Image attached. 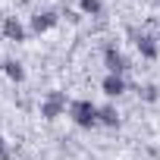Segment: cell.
Segmentation results:
<instances>
[{"mask_svg": "<svg viewBox=\"0 0 160 160\" xmlns=\"http://www.w3.org/2000/svg\"><path fill=\"white\" fill-rule=\"evenodd\" d=\"M98 126L116 129V126H119V110H116L113 104H104V107H98Z\"/></svg>", "mask_w": 160, "mask_h": 160, "instance_id": "ba28073f", "label": "cell"}, {"mask_svg": "<svg viewBox=\"0 0 160 160\" xmlns=\"http://www.w3.org/2000/svg\"><path fill=\"white\" fill-rule=\"evenodd\" d=\"M126 75H113V72H107L104 78H101V91L107 94V98H119V94H126Z\"/></svg>", "mask_w": 160, "mask_h": 160, "instance_id": "5b68a950", "label": "cell"}, {"mask_svg": "<svg viewBox=\"0 0 160 160\" xmlns=\"http://www.w3.org/2000/svg\"><path fill=\"white\" fill-rule=\"evenodd\" d=\"M0 160H10V148H7V138L0 135Z\"/></svg>", "mask_w": 160, "mask_h": 160, "instance_id": "8fae6325", "label": "cell"}, {"mask_svg": "<svg viewBox=\"0 0 160 160\" xmlns=\"http://www.w3.org/2000/svg\"><path fill=\"white\" fill-rule=\"evenodd\" d=\"M135 47H138V53H141L144 60H157V57H160V44H157L154 35H138V38H135Z\"/></svg>", "mask_w": 160, "mask_h": 160, "instance_id": "52a82bcc", "label": "cell"}, {"mask_svg": "<svg viewBox=\"0 0 160 160\" xmlns=\"http://www.w3.org/2000/svg\"><path fill=\"white\" fill-rule=\"evenodd\" d=\"M78 10H82L85 16H101L104 3H101V0H78Z\"/></svg>", "mask_w": 160, "mask_h": 160, "instance_id": "30bf717a", "label": "cell"}, {"mask_svg": "<svg viewBox=\"0 0 160 160\" xmlns=\"http://www.w3.org/2000/svg\"><path fill=\"white\" fill-rule=\"evenodd\" d=\"M104 66H107V72H113V75H126L129 60H126V53H122L116 44H107V47H104Z\"/></svg>", "mask_w": 160, "mask_h": 160, "instance_id": "3957f363", "label": "cell"}, {"mask_svg": "<svg viewBox=\"0 0 160 160\" xmlns=\"http://www.w3.org/2000/svg\"><path fill=\"white\" fill-rule=\"evenodd\" d=\"M66 110H69V101H66V94H63V91H47V98L41 101V116H44V119H50V122H53V119H60Z\"/></svg>", "mask_w": 160, "mask_h": 160, "instance_id": "7a4b0ae2", "label": "cell"}, {"mask_svg": "<svg viewBox=\"0 0 160 160\" xmlns=\"http://www.w3.org/2000/svg\"><path fill=\"white\" fill-rule=\"evenodd\" d=\"M3 75L10 78V82H25V66L19 63V60H3Z\"/></svg>", "mask_w": 160, "mask_h": 160, "instance_id": "9c48e42d", "label": "cell"}, {"mask_svg": "<svg viewBox=\"0 0 160 160\" xmlns=\"http://www.w3.org/2000/svg\"><path fill=\"white\" fill-rule=\"evenodd\" d=\"M69 119H72L78 129H94V126H98V104H91L88 98L69 101Z\"/></svg>", "mask_w": 160, "mask_h": 160, "instance_id": "6da1fadb", "label": "cell"}, {"mask_svg": "<svg viewBox=\"0 0 160 160\" xmlns=\"http://www.w3.org/2000/svg\"><path fill=\"white\" fill-rule=\"evenodd\" d=\"M25 35H28V32H25V25H22L16 16H7V19H3V38H7V41L22 44V41H25Z\"/></svg>", "mask_w": 160, "mask_h": 160, "instance_id": "8992f818", "label": "cell"}, {"mask_svg": "<svg viewBox=\"0 0 160 160\" xmlns=\"http://www.w3.org/2000/svg\"><path fill=\"white\" fill-rule=\"evenodd\" d=\"M57 22H60L57 10H41V13L32 16V32H35V35H44V32H50Z\"/></svg>", "mask_w": 160, "mask_h": 160, "instance_id": "277c9868", "label": "cell"}]
</instances>
